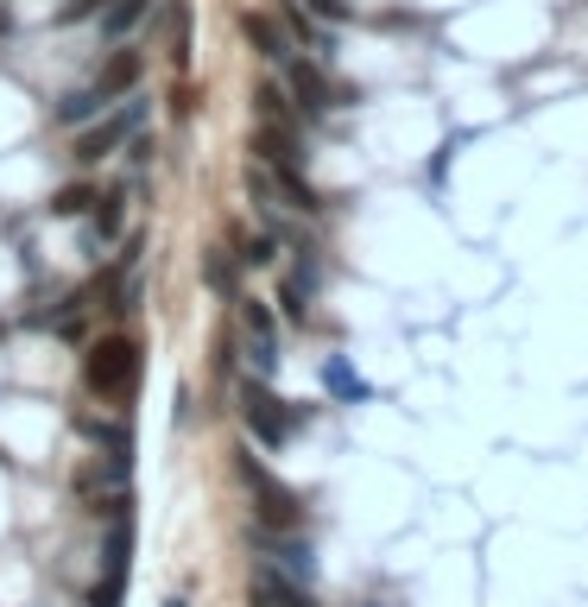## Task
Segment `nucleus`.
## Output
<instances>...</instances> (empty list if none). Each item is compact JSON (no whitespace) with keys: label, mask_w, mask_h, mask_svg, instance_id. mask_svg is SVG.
Here are the masks:
<instances>
[{"label":"nucleus","mask_w":588,"mask_h":607,"mask_svg":"<svg viewBox=\"0 0 588 607\" xmlns=\"http://www.w3.org/2000/svg\"><path fill=\"white\" fill-rule=\"evenodd\" d=\"M259 121H279V126H291V101H285V89L279 82H266V89H259Z\"/></svg>","instance_id":"2eb2a0df"},{"label":"nucleus","mask_w":588,"mask_h":607,"mask_svg":"<svg viewBox=\"0 0 588 607\" xmlns=\"http://www.w3.org/2000/svg\"><path fill=\"white\" fill-rule=\"evenodd\" d=\"M241 323H247V342H273V310H266V304H247Z\"/></svg>","instance_id":"f3484780"},{"label":"nucleus","mask_w":588,"mask_h":607,"mask_svg":"<svg viewBox=\"0 0 588 607\" xmlns=\"http://www.w3.org/2000/svg\"><path fill=\"white\" fill-rule=\"evenodd\" d=\"M140 76H146V57L121 45V51H114V57L102 64V70H96V82H89V89L102 96V108H114V101H127L133 89H140Z\"/></svg>","instance_id":"423d86ee"},{"label":"nucleus","mask_w":588,"mask_h":607,"mask_svg":"<svg viewBox=\"0 0 588 607\" xmlns=\"http://www.w3.org/2000/svg\"><path fill=\"white\" fill-rule=\"evenodd\" d=\"M165 32H171V57L190 64V0H171V7H165Z\"/></svg>","instance_id":"ddd939ff"},{"label":"nucleus","mask_w":588,"mask_h":607,"mask_svg":"<svg viewBox=\"0 0 588 607\" xmlns=\"http://www.w3.org/2000/svg\"><path fill=\"white\" fill-rule=\"evenodd\" d=\"M203 278H209V291H222V298H234V266H229V253H203Z\"/></svg>","instance_id":"4468645a"},{"label":"nucleus","mask_w":588,"mask_h":607,"mask_svg":"<svg viewBox=\"0 0 588 607\" xmlns=\"http://www.w3.org/2000/svg\"><path fill=\"white\" fill-rule=\"evenodd\" d=\"M241 411H247V424H254V437L266 450H279L285 437H291V411H285V399L266 393V379H247V386H241Z\"/></svg>","instance_id":"20e7f679"},{"label":"nucleus","mask_w":588,"mask_h":607,"mask_svg":"<svg viewBox=\"0 0 588 607\" xmlns=\"http://www.w3.org/2000/svg\"><path fill=\"white\" fill-rule=\"evenodd\" d=\"M89 202H96V190H89V184H64V190L52 197V216H82Z\"/></svg>","instance_id":"dca6fc26"},{"label":"nucleus","mask_w":588,"mask_h":607,"mask_svg":"<svg viewBox=\"0 0 588 607\" xmlns=\"http://www.w3.org/2000/svg\"><path fill=\"white\" fill-rule=\"evenodd\" d=\"M241 475H247V487H254V512H259V526H266V531H298V526H304L298 494H291L273 468H259L254 455H241Z\"/></svg>","instance_id":"7ed1b4c3"},{"label":"nucleus","mask_w":588,"mask_h":607,"mask_svg":"<svg viewBox=\"0 0 588 607\" xmlns=\"http://www.w3.org/2000/svg\"><path fill=\"white\" fill-rule=\"evenodd\" d=\"M241 32H247V45L266 57V64H285L291 57V38H285V25L273 13H241Z\"/></svg>","instance_id":"9d476101"},{"label":"nucleus","mask_w":588,"mask_h":607,"mask_svg":"<svg viewBox=\"0 0 588 607\" xmlns=\"http://www.w3.org/2000/svg\"><path fill=\"white\" fill-rule=\"evenodd\" d=\"M146 7H153V0H114V7L102 13V32H108V38H127L133 25L146 20Z\"/></svg>","instance_id":"f8f14e48"},{"label":"nucleus","mask_w":588,"mask_h":607,"mask_svg":"<svg viewBox=\"0 0 588 607\" xmlns=\"http://www.w3.org/2000/svg\"><path fill=\"white\" fill-rule=\"evenodd\" d=\"M285 89H291L298 108H310V114L342 108V96H335V82L323 76V64H304V57H285Z\"/></svg>","instance_id":"39448f33"},{"label":"nucleus","mask_w":588,"mask_h":607,"mask_svg":"<svg viewBox=\"0 0 588 607\" xmlns=\"http://www.w3.org/2000/svg\"><path fill=\"white\" fill-rule=\"evenodd\" d=\"M285 20H291V32H298V38H310V32H317V25H310V13H298V7H285Z\"/></svg>","instance_id":"412c9836"},{"label":"nucleus","mask_w":588,"mask_h":607,"mask_svg":"<svg viewBox=\"0 0 588 607\" xmlns=\"http://www.w3.org/2000/svg\"><path fill=\"white\" fill-rule=\"evenodd\" d=\"M254 544L273 556V563H279L285 576H298V582L310 576V544H298L291 531H266V526H259V531H254Z\"/></svg>","instance_id":"1a4fd4ad"},{"label":"nucleus","mask_w":588,"mask_h":607,"mask_svg":"<svg viewBox=\"0 0 588 607\" xmlns=\"http://www.w3.org/2000/svg\"><path fill=\"white\" fill-rule=\"evenodd\" d=\"M304 310H310V285H304V273H298V278H285V317L304 323Z\"/></svg>","instance_id":"a211bd4d"},{"label":"nucleus","mask_w":588,"mask_h":607,"mask_svg":"<svg viewBox=\"0 0 588 607\" xmlns=\"http://www.w3.org/2000/svg\"><path fill=\"white\" fill-rule=\"evenodd\" d=\"M82 386H89L96 399H108V405L133 399V386H140V349H133L127 335L89 342V354H82Z\"/></svg>","instance_id":"f257e3e1"},{"label":"nucleus","mask_w":588,"mask_h":607,"mask_svg":"<svg viewBox=\"0 0 588 607\" xmlns=\"http://www.w3.org/2000/svg\"><path fill=\"white\" fill-rule=\"evenodd\" d=\"M121 216H127V197L121 190H96V202H89V241H114L121 234Z\"/></svg>","instance_id":"9b49d317"},{"label":"nucleus","mask_w":588,"mask_h":607,"mask_svg":"<svg viewBox=\"0 0 588 607\" xmlns=\"http://www.w3.org/2000/svg\"><path fill=\"white\" fill-rule=\"evenodd\" d=\"M241 260H247V266H273V241H266V234H254V241L241 247Z\"/></svg>","instance_id":"6ab92c4d"},{"label":"nucleus","mask_w":588,"mask_h":607,"mask_svg":"<svg viewBox=\"0 0 588 607\" xmlns=\"http://www.w3.org/2000/svg\"><path fill=\"white\" fill-rule=\"evenodd\" d=\"M254 607H310V588L298 576H285L279 563L254 570Z\"/></svg>","instance_id":"6e6552de"},{"label":"nucleus","mask_w":588,"mask_h":607,"mask_svg":"<svg viewBox=\"0 0 588 607\" xmlns=\"http://www.w3.org/2000/svg\"><path fill=\"white\" fill-rule=\"evenodd\" d=\"M146 126V101H121V108H102L96 121L77 133V165H102L108 152H121V146H133V133Z\"/></svg>","instance_id":"f03ea898"},{"label":"nucleus","mask_w":588,"mask_h":607,"mask_svg":"<svg viewBox=\"0 0 588 607\" xmlns=\"http://www.w3.org/2000/svg\"><path fill=\"white\" fill-rule=\"evenodd\" d=\"M310 7H317L323 20H348V0H310Z\"/></svg>","instance_id":"aec40b11"},{"label":"nucleus","mask_w":588,"mask_h":607,"mask_svg":"<svg viewBox=\"0 0 588 607\" xmlns=\"http://www.w3.org/2000/svg\"><path fill=\"white\" fill-rule=\"evenodd\" d=\"M254 152H259V165L266 172H304V146L291 140V126L279 121H259L254 126Z\"/></svg>","instance_id":"0eeeda50"}]
</instances>
